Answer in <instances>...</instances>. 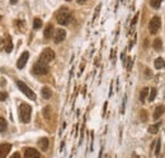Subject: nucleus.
<instances>
[{"mask_svg": "<svg viewBox=\"0 0 165 158\" xmlns=\"http://www.w3.org/2000/svg\"><path fill=\"white\" fill-rule=\"evenodd\" d=\"M48 144H50V142L47 138H41V139L38 140V148L43 152H46L48 149Z\"/></svg>", "mask_w": 165, "mask_h": 158, "instance_id": "nucleus-11", "label": "nucleus"}, {"mask_svg": "<svg viewBox=\"0 0 165 158\" xmlns=\"http://www.w3.org/2000/svg\"><path fill=\"white\" fill-rule=\"evenodd\" d=\"M33 73L36 75H45L48 73V64L43 63V61L38 60L36 64L33 65Z\"/></svg>", "mask_w": 165, "mask_h": 158, "instance_id": "nucleus-3", "label": "nucleus"}, {"mask_svg": "<svg viewBox=\"0 0 165 158\" xmlns=\"http://www.w3.org/2000/svg\"><path fill=\"white\" fill-rule=\"evenodd\" d=\"M30 115H32V107L28 103H22L19 106V117H21V121L24 122V124H28L30 121Z\"/></svg>", "mask_w": 165, "mask_h": 158, "instance_id": "nucleus-1", "label": "nucleus"}, {"mask_svg": "<svg viewBox=\"0 0 165 158\" xmlns=\"http://www.w3.org/2000/svg\"><path fill=\"white\" fill-rule=\"evenodd\" d=\"M160 145H161V142H160V139H158V142H156V148H155V154L156 156L160 153Z\"/></svg>", "mask_w": 165, "mask_h": 158, "instance_id": "nucleus-24", "label": "nucleus"}, {"mask_svg": "<svg viewBox=\"0 0 165 158\" xmlns=\"http://www.w3.org/2000/svg\"><path fill=\"white\" fill-rule=\"evenodd\" d=\"M17 86H18L19 89H21L29 99H32V101H34V99H36V93H34V92L30 89V88L27 86L24 82H22V80H17Z\"/></svg>", "mask_w": 165, "mask_h": 158, "instance_id": "nucleus-4", "label": "nucleus"}, {"mask_svg": "<svg viewBox=\"0 0 165 158\" xmlns=\"http://www.w3.org/2000/svg\"><path fill=\"white\" fill-rule=\"evenodd\" d=\"M11 149V144L9 143H1L0 144V158H5L8 154H9Z\"/></svg>", "mask_w": 165, "mask_h": 158, "instance_id": "nucleus-9", "label": "nucleus"}, {"mask_svg": "<svg viewBox=\"0 0 165 158\" xmlns=\"http://www.w3.org/2000/svg\"><path fill=\"white\" fill-rule=\"evenodd\" d=\"M99 10H101V5H99V6L97 8V10H95V13H94V19L98 17V13H99Z\"/></svg>", "mask_w": 165, "mask_h": 158, "instance_id": "nucleus-26", "label": "nucleus"}, {"mask_svg": "<svg viewBox=\"0 0 165 158\" xmlns=\"http://www.w3.org/2000/svg\"><path fill=\"white\" fill-rule=\"evenodd\" d=\"M41 93H42V97H43L45 99H50L52 97V91L48 87H43V88H42Z\"/></svg>", "mask_w": 165, "mask_h": 158, "instance_id": "nucleus-14", "label": "nucleus"}, {"mask_svg": "<svg viewBox=\"0 0 165 158\" xmlns=\"http://www.w3.org/2000/svg\"><path fill=\"white\" fill-rule=\"evenodd\" d=\"M156 93H158V91H156V88H151L150 89V93H149V101L152 102L156 97Z\"/></svg>", "mask_w": 165, "mask_h": 158, "instance_id": "nucleus-21", "label": "nucleus"}, {"mask_svg": "<svg viewBox=\"0 0 165 158\" xmlns=\"http://www.w3.org/2000/svg\"><path fill=\"white\" fill-rule=\"evenodd\" d=\"M6 128H8V122H6V120H5L4 117L0 116V132H5Z\"/></svg>", "mask_w": 165, "mask_h": 158, "instance_id": "nucleus-18", "label": "nucleus"}, {"mask_svg": "<svg viewBox=\"0 0 165 158\" xmlns=\"http://www.w3.org/2000/svg\"><path fill=\"white\" fill-rule=\"evenodd\" d=\"M164 111H165V107L163 105L156 106L155 107V112H154V120H158V119L164 114Z\"/></svg>", "mask_w": 165, "mask_h": 158, "instance_id": "nucleus-13", "label": "nucleus"}, {"mask_svg": "<svg viewBox=\"0 0 165 158\" xmlns=\"http://www.w3.org/2000/svg\"><path fill=\"white\" fill-rule=\"evenodd\" d=\"M161 1L163 0H150V4L154 9H159L160 5H161Z\"/></svg>", "mask_w": 165, "mask_h": 158, "instance_id": "nucleus-22", "label": "nucleus"}, {"mask_svg": "<svg viewBox=\"0 0 165 158\" xmlns=\"http://www.w3.org/2000/svg\"><path fill=\"white\" fill-rule=\"evenodd\" d=\"M154 65H155L156 69H164L165 68V61H164L163 57H158V59L155 60Z\"/></svg>", "mask_w": 165, "mask_h": 158, "instance_id": "nucleus-15", "label": "nucleus"}, {"mask_svg": "<svg viewBox=\"0 0 165 158\" xmlns=\"http://www.w3.org/2000/svg\"><path fill=\"white\" fill-rule=\"evenodd\" d=\"M24 158H40V153L36 148H25Z\"/></svg>", "mask_w": 165, "mask_h": 158, "instance_id": "nucleus-10", "label": "nucleus"}, {"mask_svg": "<svg viewBox=\"0 0 165 158\" xmlns=\"http://www.w3.org/2000/svg\"><path fill=\"white\" fill-rule=\"evenodd\" d=\"M137 18H139V14H137L136 17L133 18V21H132V26H135V24H136V22H137Z\"/></svg>", "mask_w": 165, "mask_h": 158, "instance_id": "nucleus-28", "label": "nucleus"}, {"mask_svg": "<svg viewBox=\"0 0 165 158\" xmlns=\"http://www.w3.org/2000/svg\"><path fill=\"white\" fill-rule=\"evenodd\" d=\"M53 59H55V52H53V50H51V49H45L40 55V60L43 61V63H47V64L50 61H52Z\"/></svg>", "mask_w": 165, "mask_h": 158, "instance_id": "nucleus-6", "label": "nucleus"}, {"mask_svg": "<svg viewBox=\"0 0 165 158\" xmlns=\"http://www.w3.org/2000/svg\"><path fill=\"white\" fill-rule=\"evenodd\" d=\"M6 97H8V94L5 92H0V101H5Z\"/></svg>", "mask_w": 165, "mask_h": 158, "instance_id": "nucleus-25", "label": "nucleus"}, {"mask_svg": "<svg viewBox=\"0 0 165 158\" xmlns=\"http://www.w3.org/2000/svg\"><path fill=\"white\" fill-rule=\"evenodd\" d=\"M15 3H18V0H10V4H15Z\"/></svg>", "mask_w": 165, "mask_h": 158, "instance_id": "nucleus-31", "label": "nucleus"}, {"mask_svg": "<svg viewBox=\"0 0 165 158\" xmlns=\"http://www.w3.org/2000/svg\"><path fill=\"white\" fill-rule=\"evenodd\" d=\"M65 37H66V32H65V29H62V28L56 29L55 33H53V41H55V44L62 42L65 40Z\"/></svg>", "mask_w": 165, "mask_h": 158, "instance_id": "nucleus-7", "label": "nucleus"}, {"mask_svg": "<svg viewBox=\"0 0 165 158\" xmlns=\"http://www.w3.org/2000/svg\"><path fill=\"white\" fill-rule=\"evenodd\" d=\"M160 26H161V19H160L159 15H155V17H152V19L149 23V31H150V33L155 34L160 29Z\"/></svg>", "mask_w": 165, "mask_h": 158, "instance_id": "nucleus-5", "label": "nucleus"}, {"mask_svg": "<svg viewBox=\"0 0 165 158\" xmlns=\"http://www.w3.org/2000/svg\"><path fill=\"white\" fill-rule=\"evenodd\" d=\"M56 19L61 26H66L67 23L71 21V13L67 9H61L59 13H57Z\"/></svg>", "mask_w": 165, "mask_h": 158, "instance_id": "nucleus-2", "label": "nucleus"}, {"mask_svg": "<svg viewBox=\"0 0 165 158\" xmlns=\"http://www.w3.org/2000/svg\"><path fill=\"white\" fill-rule=\"evenodd\" d=\"M53 26L52 24H47V27H46V29H45V33H43V36L46 40H48V38H51L53 37Z\"/></svg>", "mask_w": 165, "mask_h": 158, "instance_id": "nucleus-12", "label": "nucleus"}, {"mask_svg": "<svg viewBox=\"0 0 165 158\" xmlns=\"http://www.w3.org/2000/svg\"><path fill=\"white\" fill-rule=\"evenodd\" d=\"M161 45H163V42L160 38H156V40L154 41V44H152V46H154V49L156 50V51H160V50H161Z\"/></svg>", "mask_w": 165, "mask_h": 158, "instance_id": "nucleus-20", "label": "nucleus"}, {"mask_svg": "<svg viewBox=\"0 0 165 158\" xmlns=\"http://www.w3.org/2000/svg\"><path fill=\"white\" fill-rule=\"evenodd\" d=\"M28 59H29V52L28 51H24L21 55V57L18 59V61H17V68L18 69H23L25 66V64H27V61H28Z\"/></svg>", "mask_w": 165, "mask_h": 158, "instance_id": "nucleus-8", "label": "nucleus"}, {"mask_svg": "<svg viewBox=\"0 0 165 158\" xmlns=\"http://www.w3.org/2000/svg\"><path fill=\"white\" fill-rule=\"evenodd\" d=\"M149 91H150V89H149L147 87H145L144 89L140 92V101L141 102H144L145 99H146V97H149Z\"/></svg>", "mask_w": 165, "mask_h": 158, "instance_id": "nucleus-16", "label": "nucleus"}, {"mask_svg": "<svg viewBox=\"0 0 165 158\" xmlns=\"http://www.w3.org/2000/svg\"><path fill=\"white\" fill-rule=\"evenodd\" d=\"M66 1H71V0H66Z\"/></svg>", "mask_w": 165, "mask_h": 158, "instance_id": "nucleus-32", "label": "nucleus"}, {"mask_svg": "<svg viewBox=\"0 0 165 158\" xmlns=\"http://www.w3.org/2000/svg\"><path fill=\"white\" fill-rule=\"evenodd\" d=\"M145 73H146V78H151V71H149V70H146V71H145Z\"/></svg>", "mask_w": 165, "mask_h": 158, "instance_id": "nucleus-29", "label": "nucleus"}, {"mask_svg": "<svg viewBox=\"0 0 165 158\" xmlns=\"http://www.w3.org/2000/svg\"><path fill=\"white\" fill-rule=\"evenodd\" d=\"M85 1H86V0H76V3H78V4H84Z\"/></svg>", "mask_w": 165, "mask_h": 158, "instance_id": "nucleus-30", "label": "nucleus"}, {"mask_svg": "<svg viewBox=\"0 0 165 158\" xmlns=\"http://www.w3.org/2000/svg\"><path fill=\"white\" fill-rule=\"evenodd\" d=\"M41 27H42V21H41V19H38V18H36L33 21V28L34 29H40Z\"/></svg>", "mask_w": 165, "mask_h": 158, "instance_id": "nucleus-23", "label": "nucleus"}, {"mask_svg": "<svg viewBox=\"0 0 165 158\" xmlns=\"http://www.w3.org/2000/svg\"><path fill=\"white\" fill-rule=\"evenodd\" d=\"M13 50V44H11V38L8 36L6 37V44H5V51L6 52H10Z\"/></svg>", "mask_w": 165, "mask_h": 158, "instance_id": "nucleus-17", "label": "nucleus"}, {"mask_svg": "<svg viewBox=\"0 0 165 158\" xmlns=\"http://www.w3.org/2000/svg\"><path fill=\"white\" fill-rule=\"evenodd\" d=\"M159 128H160V122H158V124H155V125H151L150 128H149V133L150 134H156L159 132Z\"/></svg>", "mask_w": 165, "mask_h": 158, "instance_id": "nucleus-19", "label": "nucleus"}, {"mask_svg": "<svg viewBox=\"0 0 165 158\" xmlns=\"http://www.w3.org/2000/svg\"><path fill=\"white\" fill-rule=\"evenodd\" d=\"M10 158H21V154L19 153H14V154H11Z\"/></svg>", "mask_w": 165, "mask_h": 158, "instance_id": "nucleus-27", "label": "nucleus"}]
</instances>
